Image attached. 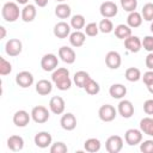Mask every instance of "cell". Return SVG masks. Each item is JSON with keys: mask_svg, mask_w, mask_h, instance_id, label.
<instances>
[{"mask_svg": "<svg viewBox=\"0 0 153 153\" xmlns=\"http://www.w3.org/2000/svg\"><path fill=\"white\" fill-rule=\"evenodd\" d=\"M147 90H148V92H149V93H152V94H153V82H152V84H149V85H147Z\"/></svg>", "mask_w": 153, "mask_h": 153, "instance_id": "48", "label": "cell"}, {"mask_svg": "<svg viewBox=\"0 0 153 153\" xmlns=\"http://www.w3.org/2000/svg\"><path fill=\"white\" fill-rule=\"evenodd\" d=\"M30 120H32L31 118V114L29 115V112L25 111V110H18V111H16L14 115H13V118H12L13 123L17 127H19V128L26 127L30 123Z\"/></svg>", "mask_w": 153, "mask_h": 153, "instance_id": "14", "label": "cell"}, {"mask_svg": "<svg viewBox=\"0 0 153 153\" xmlns=\"http://www.w3.org/2000/svg\"><path fill=\"white\" fill-rule=\"evenodd\" d=\"M50 153H66L68 151V147L62 141H56L50 145Z\"/></svg>", "mask_w": 153, "mask_h": 153, "instance_id": "37", "label": "cell"}, {"mask_svg": "<svg viewBox=\"0 0 153 153\" xmlns=\"http://www.w3.org/2000/svg\"><path fill=\"white\" fill-rule=\"evenodd\" d=\"M141 16L146 22H152L153 20V2H147L143 5Z\"/></svg>", "mask_w": 153, "mask_h": 153, "instance_id": "35", "label": "cell"}, {"mask_svg": "<svg viewBox=\"0 0 153 153\" xmlns=\"http://www.w3.org/2000/svg\"><path fill=\"white\" fill-rule=\"evenodd\" d=\"M102 147V143L99 141V139L97 137H90L87 139L85 142H84V148L86 152H90V153H96Z\"/></svg>", "mask_w": 153, "mask_h": 153, "instance_id": "29", "label": "cell"}, {"mask_svg": "<svg viewBox=\"0 0 153 153\" xmlns=\"http://www.w3.org/2000/svg\"><path fill=\"white\" fill-rule=\"evenodd\" d=\"M90 79H91L90 74H88L87 72H85V71H78V72L74 74V76H73V81H74V84H75L79 88H84V86L86 85V82H87Z\"/></svg>", "mask_w": 153, "mask_h": 153, "instance_id": "26", "label": "cell"}, {"mask_svg": "<svg viewBox=\"0 0 153 153\" xmlns=\"http://www.w3.org/2000/svg\"><path fill=\"white\" fill-rule=\"evenodd\" d=\"M60 124H61L62 129H65L67 131H72L76 127V117L72 112H66L65 115H62V117L60 120Z\"/></svg>", "mask_w": 153, "mask_h": 153, "instance_id": "19", "label": "cell"}, {"mask_svg": "<svg viewBox=\"0 0 153 153\" xmlns=\"http://www.w3.org/2000/svg\"><path fill=\"white\" fill-rule=\"evenodd\" d=\"M23 50V43L18 38H10L5 44V51L8 56L16 57L18 56Z\"/></svg>", "mask_w": 153, "mask_h": 153, "instance_id": "5", "label": "cell"}, {"mask_svg": "<svg viewBox=\"0 0 153 153\" xmlns=\"http://www.w3.org/2000/svg\"><path fill=\"white\" fill-rule=\"evenodd\" d=\"M12 72V65L5 57H0V74L2 76L10 74Z\"/></svg>", "mask_w": 153, "mask_h": 153, "instance_id": "38", "label": "cell"}, {"mask_svg": "<svg viewBox=\"0 0 153 153\" xmlns=\"http://www.w3.org/2000/svg\"><path fill=\"white\" fill-rule=\"evenodd\" d=\"M56 1H59V2H63V1H66V0H56Z\"/></svg>", "mask_w": 153, "mask_h": 153, "instance_id": "50", "label": "cell"}, {"mask_svg": "<svg viewBox=\"0 0 153 153\" xmlns=\"http://www.w3.org/2000/svg\"><path fill=\"white\" fill-rule=\"evenodd\" d=\"M71 30H72L71 24L66 22H59L55 24L53 32H54V36L57 38H67L71 35Z\"/></svg>", "mask_w": 153, "mask_h": 153, "instance_id": "15", "label": "cell"}, {"mask_svg": "<svg viewBox=\"0 0 153 153\" xmlns=\"http://www.w3.org/2000/svg\"><path fill=\"white\" fill-rule=\"evenodd\" d=\"M142 16L140 12L137 11H134V12H130L127 17V25H129L131 29H135V27H139L141 24H142Z\"/></svg>", "mask_w": 153, "mask_h": 153, "instance_id": "28", "label": "cell"}, {"mask_svg": "<svg viewBox=\"0 0 153 153\" xmlns=\"http://www.w3.org/2000/svg\"><path fill=\"white\" fill-rule=\"evenodd\" d=\"M117 112L123 118H130L134 115V105L128 99H122L117 105Z\"/></svg>", "mask_w": 153, "mask_h": 153, "instance_id": "13", "label": "cell"}, {"mask_svg": "<svg viewBox=\"0 0 153 153\" xmlns=\"http://www.w3.org/2000/svg\"><path fill=\"white\" fill-rule=\"evenodd\" d=\"M124 141L129 146H136L142 141V131L140 129L130 128L124 133Z\"/></svg>", "mask_w": 153, "mask_h": 153, "instance_id": "8", "label": "cell"}, {"mask_svg": "<svg viewBox=\"0 0 153 153\" xmlns=\"http://www.w3.org/2000/svg\"><path fill=\"white\" fill-rule=\"evenodd\" d=\"M116 116H117V110L111 104H104L98 110V117L103 122H111L116 118Z\"/></svg>", "mask_w": 153, "mask_h": 153, "instance_id": "4", "label": "cell"}, {"mask_svg": "<svg viewBox=\"0 0 153 153\" xmlns=\"http://www.w3.org/2000/svg\"><path fill=\"white\" fill-rule=\"evenodd\" d=\"M68 39H69V43H71L72 47L80 48V47L84 45V43L86 41V35L81 30H75L74 32H71Z\"/></svg>", "mask_w": 153, "mask_h": 153, "instance_id": "21", "label": "cell"}, {"mask_svg": "<svg viewBox=\"0 0 153 153\" xmlns=\"http://www.w3.org/2000/svg\"><path fill=\"white\" fill-rule=\"evenodd\" d=\"M0 31H1V36H0V38L4 39V38L6 37V27H5V26H0Z\"/></svg>", "mask_w": 153, "mask_h": 153, "instance_id": "46", "label": "cell"}, {"mask_svg": "<svg viewBox=\"0 0 153 153\" xmlns=\"http://www.w3.org/2000/svg\"><path fill=\"white\" fill-rule=\"evenodd\" d=\"M141 78H142V81H143V84H145L146 86L149 85V84H152V82H153V71L149 69V71L145 72Z\"/></svg>", "mask_w": 153, "mask_h": 153, "instance_id": "42", "label": "cell"}, {"mask_svg": "<svg viewBox=\"0 0 153 153\" xmlns=\"http://www.w3.org/2000/svg\"><path fill=\"white\" fill-rule=\"evenodd\" d=\"M17 1V4H19V5H27L29 4V0H16Z\"/></svg>", "mask_w": 153, "mask_h": 153, "instance_id": "47", "label": "cell"}, {"mask_svg": "<svg viewBox=\"0 0 153 153\" xmlns=\"http://www.w3.org/2000/svg\"><path fill=\"white\" fill-rule=\"evenodd\" d=\"M35 79L31 72L29 71H22L16 75V82L22 88H27L33 84Z\"/></svg>", "mask_w": 153, "mask_h": 153, "instance_id": "10", "label": "cell"}, {"mask_svg": "<svg viewBox=\"0 0 153 153\" xmlns=\"http://www.w3.org/2000/svg\"><path fill=\"white\" fill-rule=\"evenodd\" d=\"M98 26H99V32H103V33H110L114 31V24L109 18L102 19Z\"/></svg>", "mask_w": 153, "mask_h": 153, "instance_id": "34", "label": "cell"}, {"mask_svg": "<svg viewBox=\"0 0 153 153\" xmlns=\"http://www.w3.org/2000/svg\"><path fill=\"white\" fill-rule=\"evenodd\" d=\"M71 26L72 29L74 30H81L85 27L86 25V20H85V17L82 14H74L72 18H71Z\"/></svg>", "mask_w": 153, "mask_h": 153, "instance_id": "32", "label": "cell"}, {"mask_svg": "<svg viewBox=\"0 0 153 153\" xmlns=\"http://www.w3.org/2000/svg\"><path fill=\"white\" fill-rule=\"evenodd\" d=\"M22 14V11L19 10V6L17 2H12L8 1L6 4H4L2 8H1V16L2 18L7 22V23H13L16 22L19 16Z\"/></svg>", "mask_w": 153, "mask_h": 153, "instance_id": "2", "label": "cell"}, {"mask_svg": "<svg viewBox=\"0 0 153 153\" xmlns=\"http://www.w3.org/2000/svg\"><path fill=\"white\" fill-rule=\"evenodd\" d=\"M59 57L61 59V61H63L67 65H72L75 62L76 60V54L74 51L73 48L71 47H67V45H63L59 49Z\"/></svg>", "mask_w": 153, "mask_h": 153, "instance_id": "11", "label": "cell"}, {"mask_svg": "<svg viewBox=\"0 0 153 153\" xmlns=\"http://www.w3.org/2000/svg\"><path fill=\"white\" fill-rule=\"evenodd\" d=\"M124 47L130 53H139L142 48V41L140 39V37L131 35L124 39Z\"/></svg>", "mask_w": 153, "mask_h": 153, "instance_id": "18", "label": "cell"}, {"mask_svg": "<svg viewBox=\"0 0 153 153\" xmlns=\"http://www.w3.org/2000/svg\"><path fill=\"white\" fill-rule=\"evenodd\" d=\"M99 12L103 16V18H114L117 12H118V7L114 1H104L100 4L99 6Z\"/></svg>", "mask_w": 153, "mask_h": 153, "instance_id": "9", "label": "cell"}, {"mask_svg": "<svg viewBox=\"0 0 153 153\" xmlns=\"http://www.w3.org/2000/svg\"><path fill=\"white\" fill-rule=\"evenodd\" d=\"M105 148L109 153H118L123 148V139L120 135H111L105 141Z\"/></svg>", "mask_w": 153, "mask_h": 153, "instance_id": "7", "label": "cell"}, {"mask_svg": "<svg viewBox=\"0 0 153 153\" xmlns=\"http://www.w3.org/2000/svg\"><path fill=\"white\" fill-rule=\"evenodd\" d=\"M114 31H115V36L118 39H123L124 41L129 36H131V27L129 25H127V24H118L114 29Z\"/></svg>", "mask_w": 153, "mask_h": 153, "instance_id": "25", "label": "cell"}, {"mask_svg": "<svg viewBox=\"0 0 153 153\" xmlns=\"http://www.w3.org/2000/svg\"><path fill=\"white\" fill-rule=\"evenodd\" d=\"M122 63V57L120 55L118 51L111 50L105 55V65L110 68V69H117L120 68Z\"/></svg>", "mask_w": 153, "mask_h": 153, "instance_id": "16", "label": "cell"}, {"mask_svg": "<svg viewBox=\"0 0 153 153\" xmlns=\"http://www.w3.org/2000/svg\"><path fill=\"white\" fill-rule=\"evenodd\" d=\"M49 109L53 114L55 115H61L65 112V109H66V103L63 100L62 97L60 96H54L50 98L49 100Z\"/></svg>", "mask_w": 153, "mask_h": 153, "instance_id": "12", "label": "cell"}, {"mask_svg": "<svg viewBox=\"0 0 153 153\" xmlns=\"http://www.w3.org/2000/svg\"><path fill=\"white\" fill-rule=\"evenodd\" d=\"M109 94L115 99H122L127 94V87L123 84H112L109 88Z\"/></svg>", "mask_w": 153, "mask_h": 153, "instance_id": "24", "label": "cell"}, {"mask_svg": "<svg viewBox=\"0 0 153 153\" xmlns=\"http://www.w3.org/2000/svg\"><path fill=\"white\" fill-rule=\"evenodd\" d=\"M143 111L147 115H153V99H147L143 103Z\"/></svg>", "mask_w": 153, "mask_h": 153, "instance_id": "43", "label": "cell"}, {"mask_svg": "<svg viewBox=\"0 0 153 153\" xmlns=\"http://www.w3.org/2000/svg\"><path fill=\"white\" fill-rule=\"evenodd\" d=\"M7 147L12 152H19L24 148V139L19 135H11L7 139Z\"/></svg>", "mask_w": 153, "mask_h": 153, "instance_id": "22", "label": "cell"}, {"mask_svg": "<svg viewBox=\"0 0 153 153\" xmlns=\"http://www.w3.org/2000/svg\"><path fill=\"white\" fill-rule=\"evenodd\" d=\"M84 90L86 91L87 94H90V96H96V94L99 93L100 86H99V84H98L96 80H93V79L91 78V79L86 82V85L84 86Z\"/></svg>", "mask_w": 153, "mask_h": 153, "instance_id": "33", "label": "cell"}, {"mask_svg": "<svg viewBox=\"0 0 153 153\" xmlns=\"http://www.w3.org/2000/svg\"><path fill=\"white\" fill-rule=\"evenodd\" d=\"M33 141H35V145L39 148H47L51 145V141H53V137H51V134L49 131H39L33 137Z\"/></svg>", "mask_w": 153, "mask_h": 153, "instance_id": "17", "label": "cell"}, {"mask_svg": "<svg viewBox=\"0 0 153 153\" xmlns=\"http://www.w3.org/2000/svg\"><path fill=\"white\" fill-rule=\"evenodd\" d=\"M145 63H146V67H147L148 69L153 71V53H148V55L146 56Z\"/></svg>", "mask_w": 153, "mask_h": 153, "instance_id": "44", "label": "cell"}, {"mask_svg": "<svg viewBox=\"0 0 153 153\" xmlns=\"http://www.w3.org/2000/svg\"><path fill=\"white\" fill-rule=\"evenodd\" d=\"M149 29H151V32L153 33V20L151 22V26H149Z\"/></svg>", "mask_w": 153, "mask_h": 153, "instance_id": "49", "label": "cell"}, {"mask_svg": "<svg viewBox=\"0 0 153 153\" xmlns=\"http://www.w3.org/2000/svg\"><path fill=\"white\" fill-rule=\"evenodd\" d=\"M35 4L38 7H45L48 5V0H35Z\"/></svg>", "mask_w": 153, "mask_h": 153, "instance_id": "45", "label": "cell"}, {"mask_svg": "<svg viewBox=\"0 0 153 153\" xmlns=\"http://www.w3.org/2000/svg\"><path fill=\"white\" fill-rule=\"evenodd\" d=\"M51 81L60 91H67L72 86V79L69 76V71L65 67L56 68L51 73Z\"/></svg>", "mask_w": 153, "mask_h": 153, "instance_id": "1", "label": "cell"}, {"mask_svg": "<svg viewBox=\"0 0 153 153\" xmlns=\"http://www.w3.org/2000/svg\"><path fill=\"white\" fill-rule=\"evenodd\" d=\"M49 116H50L49 110L43 105L33 106L32 110H31V118L35 123H38V124L45 123L49 120Z\"/></svg>", "mask_w": 153, "mask_h": 153, "instance_id": "3", "label": "cell"}, {"mask_svg": "<svg viewBox=\"0 0 153 153\" xmlns=\"http://www.w3.org/2000/svg\"><path fill=\"white\" fill-rule=\"evenodd\" d=\"M140 151L143 153H153V140H146L143 142L141 141Z\"/></svg>", "mask_w": 153, "mask_h": 153, "instance_id": "41", "label": "cell"}, {"mask_svg": "<svg viewBox=\"0 0 153 153\" xmlns=\"http://www.w3.org/2000/svg\"><path fill=\"white\" fill-rule=\"evenodd\" d=\"M142 48L148 53H153V36H145L142 39Z\"/></svg>", "mask_w": 153, "mask_h": 153, "instance_id": "40", "label": "cell"}, {"mask_svg": "<svg viewBox=\"0 0 153 153\" xmlns=\"http://www.w3.org/2000/svg\"><path fill=\"white\" fill-rule=\"evenodd\" d=\"M140 130L142 134L153 137V118L152 117H143L140 121Z\"/></svg>", "mask_w": 153, "mask_h": 153, "instance_id": "30", "label": "cell"}, {"mask_svg": "<svg viewBox=\"0 0 153 153\" xmlns=\"http://www.w3.org/2000/svg\"><path fill=\"white\" fill-rule=\"evenodd\" d=\"M53 91V81H49L47 79L38 80L36 82V92L39 96H48Z\"/></svg>", "mask_w": 153, "mask_h": 153, "instance_id": "23", "label": "cell"}, {"mask_svg": "<svg viewBox=\"0 0 153 153\" xmlns=\"http://www.w3.org/2000/svg\"><path fill=\"white\" fill-rule=\"evenodd\" d=\"M59 66V59L55 54H45L41 59V67L44 72H54Z\"/></svg>", "mask_w": 153, "mask_h": 153, "instance_id": "6", "label": "cell"}, {"mask_svg": "<svg viewBox=\"0 0 153 153\" xmlns=\"http://www.w3.org/2000/svg\"><path fill=\"white\" fill-rule=\"evenodd\" d=\"M124 76H126V79H127L128 81H130V82H136V81H139V80L141 79L142 75H141V71H140L139 68H136V67H129V68L126 69Z\"/></svg>", "mask_w": 153, "mask_h": 153, "instance_id": "31", "label": "cell"}, {"mask_svg": "<svg viewBox=\"0 0 153 153\" xmlns=\"http://www.w3.org/2000/svg\"><path fill=\"white\" fill-rule=\"evenodd\" d=\"M71 13H72V10H71V6L65 4V2H61L56 7H55V16L60 19H67L71 17Z\"/></svg>", "mask_w": 153, "mask_h": 153, "instance_id": "27", "label": "cell"}, {"mask_svg": "<svg viewBox=\"0 0 153 153\" xmlns=\"http://www.w3.org/2000/svg\"><path fill=\"white\" fill-rule=\"evenodd\" d=\"M36 14H37L36 6L32 5V4H27V5H24V7L22 8L20 18L25 23H31L36 18Z\"/></svg>", "mask_w": 153, "mask_h": 153, "instance_id": "20", "label": "cell"}, {"mask_svg": "<svg viewBox=\"0 0 153 153\" xmlns=\"http://www.w3.org/2000/svg\"><path fill=\"white\" fill-rule=\"evenodd\" d=\"M122 8L126 12H134L137 7V0H120Z\"/></svg>", "mask_w": 153, "mask_h": 153, "instance_id": "39", "label": "cell"}, {"mask_svg": "<svg viewBox=\"0 0 153 153\" xmlns=\"http://www.w3.org/2000/svg\"><path fill=\"white\" fill-rule=\"evenodd\" d=\"M84 32H85L86 36L94 37V36H97L98 32H99V26H98L97 23L91 22V23H88V24L85 25V27H84Z\"/></svg>", "mask_w": 153, "mask_h": 153, "instance_id": "36", "label": "cell"}]
</instances>
